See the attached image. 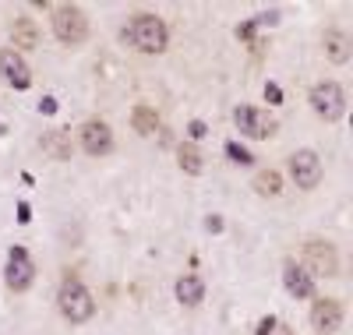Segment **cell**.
I'll use <instances>...</instances> for the list:
<instances>
[{"instance_id":"obj_1","label":"cell","mask_w":353,"mask_h":335,"mask_svg":"<svg viewBox=\"0 0 353 335\" xmlns=\"http://www.w3.org/2000/svg\"><path fill=\"white\" fill-rule=\"evenodd\" d=\"M121 39L138 53H163L166 43H170V32H166V21L159 14H134L124 25Z\"/></svg>"},{"instance_id":"obj_2","label":"cell","mask_w":353,"mask_h":335,"mask_svg":"<svg viewBox=\"0 0 353 335\" xmlns=\"http://www.w3.org/2000/svg\"><path fill=\"white\" fill-rule=\"evenodd\" d=\"M57 307H61V314L71 325H85L88 318L96 314V300H92V293H88L78 279H64L61 293H57Z\"/></svg>"},{"instance_id":"obj_3","label":"cell","mask_w":353,"mask_h":335,"mask_svg":"<svg viewBox=\"0 0 353 335\" xmlns=\"http://www.w3.org/2000/svg\"><path fill=\"white\" fill-rule=\"evenodd\" d=\"M50 21H53V36L61 39L64 46H78V43H85V36H88V18H85L81 8H74V4L53 8Z\"/></svg>"},{"instance_id":"obj_4","label":"cell","mask_w":353,"mask_h":335,"mask_svg":"<svg viewBox=\"0 0 353 335\" xmlns=\"http://www.w3.org/2000/svg\"><path fill=\"white\" fill-rule=\"evenodd\" d=\"M233 124L241 128V134L258 138V141H265V138H276V131H279L276 116H269V113L258 110V106H248V103H241L237 110H233Z\"/></svg>"},{"instance_id":"obj_5","label":"cell","mask_w":353,"mask_h":335,"mask_svg":"<svg viewBox=\"0 0 353 335\" xmlns=\"http://www.w3.org/2000/svg\"><path fill=\"white\" fill-rule=\"evenodd\" d=\"M307 99H311V110L321 120H329V124H336V120L346 113V96H343V88L336 81H318Z\"/></svg>"},{"instance_id":"obj_6","label":"cell","mask_w":353,"mask_h":335,"mask_svg":"<svg viewBox=\"0 0 353 335\" xmlns=\"http://www.w3.org/2000/svg\"><path fill=\"white\" fill-rule=\"evenodd\" d=\"M321 159L314 156L311 148H301V152H293L290 156V176H293V184H297L301 191H314L321 184Z\"/></svg>"},{"instance_id":"obj_7","label":"cell","mask_w":353,"mask_h":335,"mask_svg":"<svg viewBox=\"0 0 353 335\" xmlns=\"http://www.w3.org/2000/svg\"><path fill=\"white\" fill-rule=\"evenodd\" d=\"M304 261L314 276H325V279H332L339 272V258H336V247L329 240H307L304 243Z\"/></svg>"},{"instance_id":"obj_8","label":"cell","mask_w":353,"mask_h":335,"mask_svg":"<svg viewBox=\"0 0 353 335\" xmlns=\"http://www.w3.org/2000/svg\"><path fill=\"white\" fill-rule=\"evenodd\" d=\"M4 276H8V290H14V293H25L28 286H32V279H36V265H32V258H28L25 247H11Z\"/></svg>"},{"instance_id":"obj_9","label":"cell","mask_w":353,"mask_h":335,"mask_svg":"<svg viewBox=\"0 0 353 335\" xmlns=\"http://www.w3.org/2000/svg\"><path fill=\"white\" fill-rule=\"evenodd\" d=\"M78 138H81V148L88 152V156H106V152L113 148V131H110L106 120H99V116L85 120Z\"/></svg>"},{"instance_id":"obj_10","label":"cell","mask_w":353,"mask_h":335,"mask_svg":"<svg viewBox=\"0 0 353 335\" xmlns=\"http://www.w3.org/2000/svg\"><path fill=\"white\" fill-rule=\"evenodd\" d=\"M311 325H314V332H321V335L339 332V325H343V303L332 300V296L314 300V307H311Z\"/></svg>"},{"instance_id":"obj_11","label":"cell","mask_w":353,"mask_h":335,"mask_svg":"<svg viewBox=\"0 0 353 335\" xmlns=\"http://www.w3.org/2000/svg\"><path fill=\"white\" fill-rule=\"evenodd\" d=\"M0 74H4V78H8V85H11V88H18V92L32 85V71H28L25 57H21V53H14L11 46L0 50Z\"/></svg>"},{"instance_id":"obj_12","label":"cell","mask_w":353,"mask_h":335,"mask_svg":"<svg viewBox=\"0 0 353 335\" xmlns=\"http://www.w3.org/2000/svg\"><path fill=\"white\" fill-rule=\"evenodd\" d=\"M283 283H286L290 296H297V300H311L314 296V279L307 276V268H301L297 261L283 265Z\"/></svg>"},{"instance_id":"obj_13","label":"cell","mask_w":353,"mask_h":335,"mask_svg":"<svg viewBox=\"0 0 353 335\" xmlns=\"http://www.w3.org/2000/svg\"><path fill=\"white\" fill-rule=\"evenodd\" d=\"M321 50H325V57L332 60V64H346L353 43H350V36H346V32H339V28H329V32L321 36Z\"/></svg>"},{"instance_id":"obj_14","label":"cell","mask_w":353,"mask_h":335,"mask_svg":"<svg viewBox=\"0 0 353 335\" xmlns=\"http://www.w3.org/2000/svg\"><path fill=\"white\" fill-rule=\"evenodd\" d=\"M173 293H176V300H181L184 307H198L201 296H205V283L198 276H181L176 286H173Z\"/></svg>"},{"instance_id":"obj_15","label":"cell","mask_w":353,"mask_h":335,"mask_svg":"<svg viewBox=\"0 0 353 335\" xmlns=\"http://www.w3.org/2000/svg\"><path fill=\"white\" fill-rule=\"evenodd\" d=\"M11 39H14V53L18 50H36V43H39V32H36V21H28V18H14V25H11Z\"/></svg>"},{"instance_id":"obj_16","label":"cell","mask_w":353,"mask_h":335,"mask_svg":"<svg viewBox=\"0 0 353 335\" xmlns=\"http://www.w3.org/2000/svg\"><path fill=\"white\" fill-rule=\"evenodd\" d=\"M254 191H258L261 198H276V194H283V176H279L276 170H261V173H254Z\"/></svg>"},{"instance_id":"obj_17","label":"cell","mask_w":353,"mask_h":335,"mask_svg":"<svg viewBox=\"0 0 353 335\" xmlns=\"http://www.w3.org/2000/svg\"><path fill=\"white\" fill-rule=\"evenodd\" d=\"M131 124H134V131L138 134H156V128H159V113L152 110V106H134V116H131Z\"/></svg>"},{"instance_id":"obj_18","label":"cell","mask_w":353,"mask_h":335,"mask_svg":"<svg viewBox=\"0 0 353 335\" xmlns=\"http://www.w3.org/2000/svg\"><path fill=\"white\" fill-rule=\"evenodd\" d=\"M176 159H181V170L184 173H201L205 170V159H201V152L194 148V145H181V148H176Z\"/></svg>"},{"instance_id":"obj_19","label":"cell","mask_w":353,"mask_h":335,"mask_svg":"<svg viewBox=\"0 0 353 335\" xmlns=\"http://www.w3.org/2000/svg\"><path fill=\"white\" fill-rule=\"evenodd\" d=\"M43 148L50 152V156H57V159H68V156H71V145H68V134H64V131H53Z\"/></svg>"},{"instance_id":"obj_20","label":"cell","mask_w":353,"mask_h":335,"mask_svg":"<svg viewBox=\"0 0 353 335\" xmlns=\"http://www.w3.org/2000/svg\"><path fill=\"white\" fill-rule=\"evenodd\" d=\"M226 156L237 163V166H251L254 159H251V152L244 148V145H237V141H226Z\"/></svg>"},{"instance_id":"obj_21","label":"cell","mask_w":353,"mask_h":335,"mask_svg":"<svg viewBox=\"0 0 353 335\" xmlns=\"http://www.w3.org/2000/svg\"><path fill=\"white\" fill-rule=\"evenodd\" d=\"M265 99H269V103H279V99H283L279 85H265Z\"/></svg>"},{"instance_id":"obj_22","label":"cell","mask_w":353,"mask_h":335,"mask_svg":"<svg viewBox=\"0 0 353 335\" xmlns=\"http://www.w3.org/2000/svg\"><path fill=\"white\" fill-rule=\"evenodd\" d=\"M276 325H279L276 318H265V321H258V335H269V332H272Z\"/></svg>"},{"instance_id":"obj_23","label":"cell","mask_w":353,"mask_h":335,"mask_svg":"<svg viewBox=\"0 0 353 335\" xmlns=\"http://www.w3.org/2000/svg\"><path fill=\"white\" fill-rule=\"evenodd\" d=\"M188 131H191V138H194V141H198V138H205V124H201V120H194V124H191Z\"/></svg>"},{"instance_id":"obj_24","label":"cell","mask_w":353,"mask_h":335,"mask_svg":"<svg viewBox=\"0 0 353 335\" xmlns=\"http://www.w3.org/2000/svg\"><path fill=\"white\" fill-rule=\"evenodd\" d=\"M28 216H32V212H28V205H18V223H28Z\"/></svg>"},{"instance_id":"obj_25","label":"cell","mask_w":353,"mask_h":335,"mask_svg":"<svg viewBox=\"0 0 353 335\" xmlns=\"http://www.w3.org/2000/svg\"><path fill=\"white\" fill-rule=\"evenodd\" d=\"M39 106H43V113H53V110H57V103H53V99H43Z\"/></svg>"},{"instance_id":"obj_26","label":"cell","mask_w":353,"mask_h":335,"mask_svg":"<svg viewBox=\"0 0 353 335\" xmlns=\"http://www.w3.org/2000/svg\"><path fill=\"white\" fill-rule=\"evenodd\" d=\"M269 335H293V332H290V328H286V325H276V328H272V332H269Z\"/></svg>"}]
</instances>
